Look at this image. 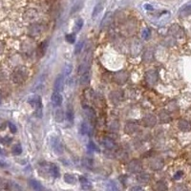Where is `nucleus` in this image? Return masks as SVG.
Here are the masks:
<instances>
[{"label":"nucleus","instance_id":"21","mask_svg":"<svg viewBox=\"0 0 191 191\" xmlns=\"http://www.w3.org/2000/svg\"><path fill=\"white\" fill-rule=\"evenodd\" d=\"M54 119L58 122H61L64 119V115H63V111L59 108L54 112Z\"/></svg>","mask_w":191,"mask_h":191},{"label":"nucleus","instance_id":"31","mask_svg":"<svg viewBox=\"0 0 191 191\" xmlns=\"http://www.w3.org/2000/svg\"><path fill=\"white\" fill-rule=\"evenodd\" d=\"M83 45H84V42L83 41H79L76 46H75V54H78L81 53V50L83 48Z\"/></svg>","mask_w":191,"mask_h":191},{"label":"nucleus","instance_id":"3","mask_svg":"<svg viewBox=\"0 0 191 191\" xmlns=\"http://www.w3.org/2000/svg\"><path fill=\"white\" fill-rule=\"evenodd\" d=\"M51 145L54 153L57 155H61L63 153V146L62 143L60 142L59 139L57 137H52L51 138Z\"/></svg>","mask_w":191,"mask_h":191},{"label":"nucleus","instance_id":"11","mask_svg":"<svg viewBox=\"0 0 191 191\" xmlns=\"http://www.w3.org/2000/svg\"><path fill=\"white\" fill-rule=\"evenodd\" d=\"M179 13H180L181 17H188V15H190L191 14V4L182 6L181 8Z\"/></svg>","mask_w":191,"mask_h":191},{"label":"nucleus","instance_id":"28","mask_svg":"<svg viewBox=\"0 0 191 191\" xmlns=\"http://www.w3.org/2000/svg\"><path fill=\"white\" fill-rule=\"evenodd\" d=\"M149 179H150V177L147 173H142L140 175V176H138V181L140 182H147L149 181Z\"/></svg>","mask_w":191,"mask_h":191},{"label":"nucleus","instance_id":"7","mask_svg":"<svg viewBox=\"0 0 191 191\" xmlns=\"http://www.w3.org/2000/svg\"><path fill=\"white\" fill-rule=\"evenodd\" d=\"M142 122L147 127H153L157 123V118L152 114H147L144 118H142Z\"/></svg>","mask_w":191,"mask_h":191},{"label":"nucleus","instance_id":"9","mask_svg":"<svg viewBox=\"0 0 191 191\" xmlns=\"http://www.w3.org/2000/svg\"><path fill=\"white\" fill-rule=\"evenodd\" d=\"M62 96L60 95L59 92H54L53 95H52V98H51V100L53 102V104L55 105V106H60L61 103H62Z\"/></svg>","mask_w":191,"mask_h":191},{"label":"nucleus","instance_id":"5","mask_svg":"<svg viewBox=\"0 0 191 191\" xmlns=\"http://www.w3.org/2000/svg\"><path fill=\"white\" fill-rule=\"evenodd\" d=\"M127 79H128V73L125 71H121L118 72V73L115 74L114 76V81L118 83V84H124Z\"/></svg>","mask_w":191,"mask_h":191},{"label":"nucleus","instance_id":"1","mask_svg":"<svg viewBox=\"0 0 191 191\" xmlns=\"http://www.w3.org/2000/svg\"><path fill=\"white\" fill-rule=\"evenodd\" d=\"M28 75H29L28 69L24 66H19L13 70L12 74V79L14 83H17V84L23 83L28 77Z\"/></svg>","mask_w":191,"mask_h":191},{"label":"nucleus","instance_id":"30","mask_svg":"<svg viewBox=\"0 0 191 191\" xmlns=\"http://www.w3.org/2000/svg\"><path fill=\"white\" fill-rule=\"evenodd\" d=\"M12 152L13 153V155H20L22 153V147L20 144H15L13 146Z\"/></svg>","mask_w":191,"mask_h":191},{"label":"nucleus","instance_id":"26","mask_svg":"<svg viewBox=\"0 0 191 191\" xmlns=\"http://www.w3.org/2000/svg\"><path fill=\"white\" fill-rule=\"evenodd\" d=\"M136 130H137V126L135 125V123H132V122H129L128 124L126 125V127H125V131L127 133H129V134L135 132Z\"/></svg>","mask_w":191,"mask_h":191},{"label":"nucleus","instance_id":"10","mask_svg":"<svg viewBox=\"0 0 191 191\" xmlns=\"http://www.w3.org/2000/svg\"><path fill=\"white\" fill-rule=\"evenodd\" d=\"M178 126L180 130L184 131V132H188L191 130V123L185 119H181L179 121V123H178Z\"/></svg>","mask_w":191,"mask_h":191},{"label":"nucleus","instance_id":"23","mask_svg":"<svg viewBox=\"0 0 191 191\" xmlns=\"http://www.w3.org/2000/svg\"><path fill=\"white\" fill-rule=\"evenodd\" d=\"M30 185L35 190H42L43 189V186L39 184V182H37L36 180H30Z\"/></svg>","mask_w":191,"mask_h":191},{"label":"nucleus","instance_id":"29","mask_svg":"<svg viewBox=\"0 0 191 191\" xmlns=\"http://www.w3.org/2000/svg\"><path fill=\"white\" fill-rule=\"evenodd\" d=\"M90 131H91V128L89 127V125L87 124V123H82L81 124V132L82 133V134H90Z\"/></svg>","mask_w":191,"mask_h":191},{"label":"nucleus","instance_id":"44","mask_svg":"<svg viewBox=\"0 0 191 191\" xmlns=\"http://www.w3.org/2000/svg\"><path fill=\"white\" fill-rule=\"evenodd\" d=\"M145 8H146V10H153V7L151 6V5H145Z\"/></svg>","mask_w":191,"mask_h":191},{"label":"nucleus","instance_id":"19","mask_svg":"<svg viewBox=\"0 0 191 191\" xmlns=\"http://www.w3.org/2000/svg\"><path fill=\"white\" fill-rule=\"evenodd\" d=\"M66 118H67L68 122L70 123H72L74 122V110H73V108H72L71 105L68 106V109L66 111Z\"/></svg>","mask_w":191,"mask_h":191},{"label":"nucleus","instance_id":"14","mask_svg":"<svg viewBox=\"0 0 191 191\" xmlns=\"http://www.w3.org/2000/svg\"><path fill=\"white\" fill-rule=\"evenodd\" d=\"M151 167L155 170H160L163 167V162L160 160V159H155V160H153L152 163H151Z\"/></svg>","mask_w":191,"mask_h":191},{"label":"nucleus","instance_id":"16","mask_svg":"<svg viewBox=\"0 0 191 191\" xmlns=\"http://www.w3.org/2000/svg\"><path fill=\"white\" fill-rule=\"evenodd\" d=\"M154 58V54L152 51H150V50H147L144 52V54H143L142 55V59L144 60L145 62H151L153 60Z\"/></svg>","mask_w":191,"mask_h":191},{"label":"nucleus","instance_id":"22","mask_svg":"<svg viewBox=\"0 0 191 191\" xmlns=\"http://www.w3.org/2000/svg\"><path fill=\"white\" fill-rule=\"evenodd\" d=\"M89 82H90V75L88 72H86V73L82 74L81 77V83L82 85H87L89 84Z\"/></svg>","mask_w":191,"mask_h":191},{"label":"nucleus","instance_id":"35","mask_svg":"<svg viewBox=\"0 0 191 191\" xmlns=\"http://www.w3.org/2000/svg\"><path fill=\"white\" fill-rule=\"evenodd\" d=\"M88 148L90 149V150H92V151H99V147L95 144V143L93 142V141H90L89 143H88Z\"/></svg>","mask_w":191,"mask_h":191},{"label":"nucleus","instance_id":"20","mask_svg":"<svg viewBox=\"0 0 191 191\" xmlns=\"http://www.w3.org/2000/svg\"><path fill=\"white\" fill-rule=\"evenodd\" d=\"M64 180H65V182H67V184H69V185H75L77 182L76 177L74 176V175H72V174H65L64 175Z\"/></svg>","mask_w":191,"mask_h":191},{"label":"nucleus","instance_id":"8","mask_svg":"<svg viewBox=\"0 0 191 191\" xmlns=\"http://www.w3.org/2000/svg\"><path fill=\"white\" fill-rule=\"evenodd\" d=\"M63 87H64V77L62 75H59L57 77L54 81V88L55 92H61L63 90Z\"/></svg>","mask_w":191,"mask_h":191},{"label":"nucleus","instance_id":"37","mask_svg":"<svg viewBox=\"0 0 191 191\" xmlns=\"http://www.w3.org/2000/svg\"><path fill=\"white\" fill-rule=\"evenodd\" d=\"M149 36H150V31H149V30L145 29L144 31H142V37H143V38L147 39Z\"/></svg>","mask_w":191,"mask_h":191},{"label":"nucleus","instance_id":"45","mask_svg":"<svg viewBox=\"0 0 191 191\" xmlns=\"http://www.w3.org/2000/svg\"><path fill=\"white\" fill-rule=\"evenodd\" d=\"M0 103H1V99H0Z\"/></svg>","mask_w":191,"mask_h":191},{"label":"nucleus","instance_id":"42","mask_svg":"<svg viewBox=\"0 0 191 191\" xmlns=\"http://www.w3.org/2000/svg\"><path fill=\"white\" fill-rule=\"evenodd\" d=\"M71 68H72V67H71L70 65H68V66H66V67H65V70H64V73H65L66 75H68V74L70 73V72H71Z\"/></svg>","mask_w":191,"mask_h":191},{"label":"nucleus","instance_id":"36","mask_svg":"<svg viewBox=\"0 0 191 191\" xmlns=\"http://www.w3.org/2000/svg\"><path fill=\"white\" fill-rule=\"evenodd\" d=\"M66 40L69 43H74L75 42V35L71 34V35H67L66 36Z\"/></svg>","mask_w":191,"mask_h":191},{"label":"nucleus","instance_id":"6","mask_svg":"<svg viewBox=\"0 0 191 191\" xmlns=\"http://www.w3.org/2000/svg\"><path fill=\"white\" fill-rule=\"evenodd\" d=\"M128 170L132 173H139L141 170V163L139 160H132L128 165Z\"/></svg>","mask_w":191,"mask_h":191},{"label":"nucleus","instance_id":"17","mask_svg":"<svg viewBox=\"0 0 191 191\" xmlns=\"http://www.w3.org/2000/svg\"><path fill=\"white\" fill-rule=\"evenodd\" d=\"M88 69H89V63H88V61H84L78 67V74L79 75H82V74L86 73V72H88Z\"/></svg>","mask_w":191,"mask_h":191},{"label":"nucleus","instance_id":"24","mask_svg":"<svg viewBox=\"0 0 191 191\" xmlns=\"http://www.w3.org/2000/svg\"><path fill=\"white\" fill-rule=\"evenodd\" d=\"M50 171H51V174L54 178H58L59 177V170H58V167L55 165V164H51L50 166Z\"/></svg>","mask_w":191,"mask_h":191},{"label":"nucleus","instance_id":"33","mask_svg":"<svg viewBox=\"0 0 191 191\" xmlns=\"http://www.w3.org/2000/svg\"><path fill=\"white\" fill-rule=\"evenodd\" d=\"M82 26H83V20H82L81 18L77 19V22H76V26H75L76 32H78L79 30H81V29L82 28Z\"/></svg>","mask_w":191,"mask_h":191},{"label":"nucleus","instance_id":"18","mask_svg":"<svg viewBox=\"0 0 191 191\" xmlns=\"http://www.w3.org/2000/svg\"><path fill=\"white\" fill-rule=\"evenodd\" d=\"M41 33V28L39 25H37V24H36V25H33L31 26L30 28V34L31 36H37L38 34Z\"/></svg>","mask_w":191,"mask_h":191},{"label":"nucleus","instance_id":"32","mask_svg":"<svg viewBox=\"0 0 191 191\" xmlns=\"http://www.w3.org/2000/svg\"><path fill=\"white\" fill-rule=\"evenodd\" d=\"M82 163H83V165L85 167H87V168H92V166H93V160H91V159H88V158H85V159H83Z\"/></svg>","mask_w":191,"mask_h":191},{"label":"nucleus","instance_id":"38","mask_svg":"<svg viewBox=\"0 0 191 191\" xmlns=\"http://www.w3.org/2000/svg\"><path fill=\"white\" fill-rule=\"evenodd\" d=\"M9 127H10V130L12 131V133H15L17 132V126H15L13 123H12V122H9Z\"/></svg>","mask_w":191,"mask_h":191},{"label":"nucleus","instance_id":"43","mask_svg":"<svg viewBox=\"0 0 191 191\" xmlns=\"http://www.w3.org/2000/svg\"><path fill=\"white\" fill-rule=\"evenodd\" d=\"M131 190H142V187H139V186H135V187H132Z\"/></svg>","mask_w":191,"mask_h":191},{"label":"nucleus","instance_id":"13","mask_svg":"<svg viewBox=\"0 0 191 191\" xmlns=\"http://www.w3.org/2000/svg\"><path fill=\"white\" fill-rule=\"evenodd\" d=\"M159 118H160V121H161V122H163V123H167V122H170V119H171V118H170V115L166 112V111H161L160 112V115H159Z\"/></svg>","mask_w":191,"mask_h":191},{"label":"nucleus","instance_id":"27","mask_svg":"<svg viewBox=\"0 0 191 191\" xmlns=\"http://www.w3.org/2000/svg\"><path fill=\"white\" fill-rule=\"evenodd\" d=\"M101 11H102V4L99 3L96 5V7L94 8V11H93V17H96L97 15H99Z\"/></svg>","mask_w":191,"mask_h":191},{"label":"nucleus","instance_id":"2","mask_svg":"<svg viewBox=\"0 0 191 191\" xmlns=\"http://www.w3.org/2000/svg\"><path fill=\"white\" fill-rule=\"evenodd\" d=\"M28 102L33 106L34 108H36V110H37L38 112V117L41 116V107H42V103H41V99L39 96H33V97L29 98Z\"/></svg>","mask_w":191,"mask_h":191},{"label":"nucleus","instance_id":"4","mask_svg":"<svg viewBox=\"0 0 191 191\" xmlns=\"http://www.w3.org/2000/svg\"><path fill=\"white\" fill-rule=\"evenodd\" d=\"M158 73L155 70H150L145 73V81L148 85H155L158 81Z\"/></svg>","mask_w":191,"mask_h":191},{"label":"nucleus","instance_id":"15","mask_svg":"<svg viewBox=\"0 0 191 191\" xmlns=\"http://www.w3.org/2000/svg\"><path fill=\"white\" fill-rule=\"evenodd\" d=\"M102 144L104 145V147L107 148V149H114L116 147L115 141L112 140L111 139H108V138H106V139H104L102 140Z\"/></svg>","mask_w":191,"mask_h":191},{"label":"nucleus","instance_id":"40","mask_svg":"<svg viewBox=\"0 0 191 191\" xmlns=\"http://www.w3.org/2000/svg\"><path fill=\"white\" fill-rule=\"evenodd\" d=\"M182 171H178L176 174H175V179H176V180H178V179H180L181 177H182Z\"/></svg>","mask_w":191,"mask_h":191},{"label":"nucleus","instance_id":"34","mask_svg":"<svg viewBox=\"0 0 191 191\" xmlns=\"http://www.w3.org/2000/svg\"><path fill=\"white\" fill-rule=\"evenodd\" d=\"M156 188H157L158 190H165V189H167V186L165 185L164 182H157V186H156Z\"/></svg>","mask_w":191,"mask_h":191},{"label":"nucleus","instance_id":"12","mask_svg":"<svg viewBox=\"0 0 191 191\" xmlns=\"http://www.w3.org/2000/svg\"><path fill=\"white\" fill-rule=\"evenodd\" d=\"M170 34L176 37H181V36H182V35H184V32H182V29L180 26L173 25L170 28Z\"/></svg>","mask_w":191,"mask_h":191},{"label":"nucleus","instance_id":"39","mask_svg":"<svg viewBox=\"0 0 191 191\" xmlns=\"http://www.w3.org/2000/svg\"><path fill=\"white\" fill-rule=\"evenodd\" d=\"M11 138H9V137H6L5 139H3V140H1V141L3 142V143H5V144H8V143H10L11 142Z\"/></svg>","mask_w":191,"mask_h":191},{"label":"nucleus","instance_id":"25","mask_svg":"<svg viewBox=\"0 0 191 191\" xmlns=\"http://www.w3.org/2000/svg\"><path fill=\"white\" fill-rule=\"evenodd\" d=\"M81 186H82L83 189H91L92 188V185H90L89 181L87 180L86 178L81 177Z\"/></svg>","mask_w":191,"mask_h":191},{"label":"nucleus","instance_id":"41","mask_svg":"<svg viewBox=\"0 0 191 191\" xmlns=\"http://www.w3.org/2000/svg\"><path fill=\"white\" fill-rule=\"evenodd\" d=\"M3 52H4V43L0 40V54H1Z\"/></svg>","mask_w":191,"mask_h":191}]
</instances>
